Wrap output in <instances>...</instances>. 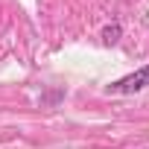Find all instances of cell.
Wrapping results in <instances>:
<instances>
[{
    "label": "cell",
    "mask_w": 149,
    "mask_h": 149,
    "mask_svg": "<svg viewBox=\"0 0 149 149\" xmlns=\"http://www.w3.org/2000/svg\"><path fill=\"white\" fill-rule=\"evenodd\" d=\"M146 85H149V64H143L140 70H134V73H129V76L111 82L108 85V94H137Z\"/></svg>",
    "instance_id": "cell-1"
},
{
    "label": "cell",
    "mask_w": 149,
    "mask_h": 149,
    "mask_svg": "<svg viewBox=\"0 0 149 149\" xmlns=\"http://www.w3.org/2000/svg\"><path fill=\"white\" fill-rule=\"evenodd\" d=\"M120 32H123L120 24H108V26L102 29V41H105V44H114V41L120 38Z\"/></svg>",
    "instance_id": "cell-2"
}]
</instances>
